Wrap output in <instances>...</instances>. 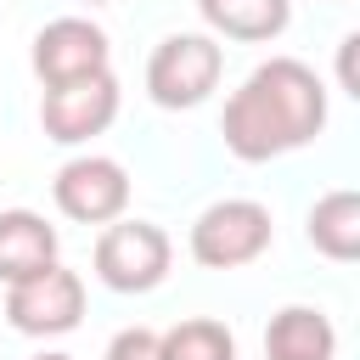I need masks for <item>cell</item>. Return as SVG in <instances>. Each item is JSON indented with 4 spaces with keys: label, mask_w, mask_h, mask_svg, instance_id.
Instances as JSON below:
<instances>
[{
    "label": "cell",
    "mask_w": 360,
    "mask_h": 360,
    "mask_svg": "<svg viewBox=\"0 0 360 360\" xmlns=\"http://www.w3.org/2000/svg\"><path fill=\"white\" fill-rule=\"evenodd\" d=\"M326 129V84L315 68H304L298 56H270L259 62L225 101L219 135L225 152L242 163H270L281 152L309 146Z\"/></svg>",
    "instance_id": "1"
},
{
    "label": "cell",
    "mask_w": 360,
    "mask_h": 360,
    "mask_svg": "<svg viewBox=\"0 0 360 360\" xmlns=\"http://www.w3.org/2000/svg\"><path fill=\"white\" fill-rule=\"evenodd\" d=\"M219 73H225V51L214 34H169V39H158V51L146 62V96L169 112L202 107L214 96Z\"/></svg>",
    "instance_id": "2"
},
{
    "label": "cell",
    "mask_w": 360,
    "mask_h": 360,
    "mask_svg": "<svg viewBox=\"0 0 360 360\" xmlns=\"http://www.w3.org/2000/svg\"><path fill=\"white\" fill-rule=\"evenodd\" d=\"M276 225H270V208L253 202V197H225V202H208L191 225V259L202 270H242L253 264L264 248H270Z\"/></svg>",
    "instance_id": "3"
},
{
    "label": "cell",
    "mask_w": 360,
    "mask_h": 360,
    "mask_svg": "<svg viewBox=\"0 0 360 360\" xmlns=\"http://www.w3.org/2000/svg\"><path fill=\"white\" fill-rule=\"evenodd\" d=\"M169 259H174V242L152 219H112L96 236V276L112 292H152L169 276Z\"/></svg>",
    "instance_id": "4"
},
{
    "label": "cell",
    "mask_w": 360,
    "mask_h": 360,
    "mask_svg": "<svg viewBox=\"0 0 360 360\" xmlns=\"http://www.w3.org/2000/svg\"><path fill=\"white\" fill-rule=\"evenodd\" d=\"M6 321L22 332V338H62L84 321V281L79 270H39L28 281H11L6 287Z\"/></svg>",
    "instance_id": "5"
},
{
    "label": "cell",
    "mask_w": 360,
    "mask_h": 360,
    "mask_svg": "<svg viewBox=\"0 0 360 360\" xmlns=\"http://www.w3.org/2000/svg\"><path fill=\"white\" fill-rule=\"evenodd\" d=\"M51 197L68 219L79 225H112L124 219L129 208V174L118 158H101V152H84V158H68L51 180Z\"/></svg>",
    "instance_id": "6"
},
{
    "label": "cell",
    "mask_w": 360,
    "mask_h": 360,
    "mask_svg": "<svg viewBox=\"0 0 360 360\" xmlns=\"http://www.w3.org/2000/svg\"><path fill=\"white\" fill-rule=\"evenodd\" d=\"M107 68H112V45L90 17H56L34 34V73H39L45 90L107 73Z\"/></svg>",
    "instance_id": "7"
},
{
    "label": "cell",
    "mask_w": 360,
    "mask_h": 360,
    "mask_svg": "<svg viewBox=\"0 0 360 360\" xmlns=\"http://www.w3.org/2000/svg\"><path fill=\"white\" fill-rule=\"evenodd\" d=\"M112 118H118V79H112V68L90 73V79H73V84H56L39 101V124H45V135L56 146H79V141L101 135Z\"/></svg>",
    "instance_id": "8"
},
{
    "label": "cell",
    "mask_w": 360,
    "mask_h": 360,
    "mask_svg": "<svg viewBox=\"0 0 360 360\" xmlns=\"http://www.w3.org/2000/svg\"><path fill=\"white\" fill-rule=\"evenodd\" d=\"M56 264V225H45L34 208H6L0 214V281H28Z\"/></svg>",
    "instance_id": "9"
},
{
    "label": "cell",
    "mask_w": 360,
    "mask_h": 360,
    "mask_svg": "<svg viewBox=\"0 0 360 360\" xmlns=\"http://www.w3.org/2000/svg\"><path fill=\"white\" fill-rule=\"evenodd\" d=\"M338 332L315 304H287L264 326V360H332Z\"/></svg>",
    "instance_id": "10"
},
{
    "label": "cell",
    "mask_w": 360,
    "mask_h": 360,
    "mask_svg": "<svg viewBox=\"0 0 360 360\" xmlns=\"http://www.w3.org/2000/svg\"><path fill=\"white\" fill-rule=\"evenodd\" d=\"M202 22L225 39H242V45H259V39H276L287 22H292V0H197Z\"/></svg>",
    "instance_id": "11"
},
{
    "label": "cell",
    "mask_w": 360,
    "mask_h": 360,
    "mask_svg": "<svg viewBox=\"0 0 360 360\" xmlns=\"http://www.w3.org/2000/svg\"><path fill=\"white\" fill-rule=\"evenodd\" d=\"M304 231H309V248L315 253H326L338 264H354L360 259V191H326L309 208Z\"/></svg>",
    "instance_id": "12"
},
{
    "label": "cell",
    "mask_w": 360,
    "mask_h": 360,
    "mask_svg": "<svg viewBox=\"0 0 360 360\" xmlns=\"http://www.w3.org/2000/svg\"><path fill=\"white\" fill-rule=\"evenodd\" d=\"M163 360H236V338H231V326L191 315L163 332Z\"/></svg>",
    "instance_id": "13"
},
{
    "label": "cell",
    "mask_w": 360,
    "mask_h": 360,
    "mask_svg": "<svg viewBox=\"0 0 360 360\" xmlns=\"http://www.w3.org/2000/svg\"><path fill=\"white\" fill-rule=\"evenodd\" d=\"M107 360H163V332L152 326H124L107 343Z\"/></svg>",
    "instance_id": "14"
},
{
    "label": "cell",
    "mask_w": 360,
    "mask_h": 360,
    "mask_svg": "<svg viewBox=\"0 0 360 360\" xmlns=\"http://www.w3.org/2000/svg\"><path fill=\"white\" fill-rule=\"evenodd\" d=\"M332 73H338V84L360 101V28L343 34V45H338V56H332Z\"/></svg>",
    "instance_id": "15"
},
{
    "label": "cell",
    "mask_w": 360,
    "mask_h": 360,
    "mask_svg": "<svg viewBox=\"0 0 360 360\" xmlns=\"http://www.w3.org/2000/svg\"><path fill=\"white\" fill-rule=\"evenodd\" d=\"M34 360H73V354H62V349H45V354H34Z\"/></svg>",
    "instance_id": "16"
},
{
    "label": "cell",
    "mask_w": 360,
    "mask_h": 360,
    "mask_svg": "<svg viewBox=\"0 0 360 360\" xmlns=\"http://www.w3.org/2000/svg\"><path fill=\"white\" fill-rule=\"evenodd\" d=\"M84 6H107V0H84Z\"/></svg>",
    "instance_id": "17"
}]
</instances>
